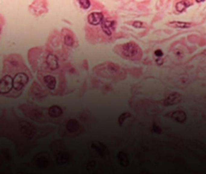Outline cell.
<instances>
[{
    "mask_svg": "<svg viewBox=\"0 0 206 174\" xmlns=\"http://www.w3.org/2000/svg\"><path fill=\"white\" fill-rule=\"evenodd\" d=\"M103 14L100 12L91 13L88 16V21L89 24L92 25L100 24L103 20Z\"/></svg>",
    "mask_w": 206,
    "mask_h": 174,
    "instance_id": "obj_5",
    "label": "cell"
},
{
    "mask_svg": "<svg viewBox=\"0 0 206 174\" xmlns=\"http://www.w3.org/2000/svg\"><path fill=\"white\" fill-rule=\"evenodd\" d=\"M28 82V76L24 72H19L13 79V87L15 90L19 91L26 85Z\"/></svg>",
    "mask_w": 206,
    "mask_h": 174,
    "instance_id": "obj_2",
    "label": "cell"
},
{
    "mask_svg": "<svg viewBox=\"0 0 206 174\" xmlns=\"http://www.w3.org/2000/svg\"><path fill=\"white\" fill-rule=\"evenodd\" d=\"M101 23V27L103 32L108 36L111 35L112 31L114 30L115 27V22L112 20L106 19L103 20Z\"/></svg>",
    "mask_w": 206,
    "mask_h": 174,
    "instance_id": "obj_4",
    "label": "cell"
},
{
    "mask_svg": "<svg viewBox=\"0 0 206 174\" xmlns=\"http://www.w3.org/2000/svg\"><path fill=\"white\" fill-rule=\"evenodd\" d=\"M205 0H196V1L197 2H203V1H204Z\"/></svg>",
    "mask_w": 206,
    "mask_h": 174,
    "instance_id": "obj_17",
    "label": "cell"
},
{
    "mask_svg": "<svg viewBox=\"0 0 206 174\" xmlns=\"http://www.w3.org/2000/svg\"><path fill=\"white\" fill-rule=\"evenodd\" d=\"M193 24L191 22H181V21H172L168 23L169 26L176 28H189L193 25Z\"/></svg>",
    "mask_w": 206,
    "mask_h": 174,
    "instance_id": "obj_9",
    "label": "cell"
},
{
    "mask_svg": "<svg viewBox=\"0 0 206 174\" xmlns=\"http://www.w3.org/2000/svg\"><path fill=\"white\" fill-rule=\"evenodd\" d=\"M80 7L83 9H88L91 5L89 0H77Z\"/></svg>",
    "mask_w": 206,
    "mask_h": 174,
    "instance_id": "obj_13",
    "label": "cell"
},
{
    "mask_svg": "<svg viewBox=\"0 0 206 174\" xmlns=\"http://www.w3.org/2000/svg\"><path fill=\"white\" fill-rule=\"evenodd\" d=\"M121 51L124 57L130 59L138 58L139 54L141 53L139 47L135 43L133 42L126 43L121 45Z\"/></svg>",
    "mask_w": 206,
    "mask_h": 174,
    "instance_id": "obj_1",
    "label": "cell"
},
{
    "mask_svg": "<svg viewBox=\"0 0 206 174\" xmlns=\"http://www.w3.org/2000/svg\"><path fill=\"white\" fill-rule=\"evenodd\" d=\"M132 25L135 27V28H144L146 25V24L143 22H141V21H134L132 24Z\"/></svg>",
    "mask_w": 206,
    "mask_h": 174,
    "instance_id": "obj_15",
    "label": "cell"
},
{
    "mask_svg": "<svg viewBox=\"0 0 206 174\" xmlns=\"http://www.w3.org/2000/svg\"><path fill=\"white\" fill-rule=\"evenodd\" d=\"M181 100V96L178 93H173L169 95V96L167 97L166 102L167 103V105H173L178 103Z\"/></svg>",
    "mask_w": 206,
    "mask_h": 174,
    "instance_id": "obj_10",
    "label": "cell"
},
{
    "mask_svg": "<svg viewBox=\"0 0 206 174\" xmlns=\"http://www.w3.org/2000/svg\"><path fill=\"white\" fill-rule=\"evenodd\" d=\"M49 114L51 117H58L62 114V109L57 106H52L49 109Z\"/></svg>",
    "mask_w": 206,
    "mask_h": 174,
    "instance_id": "obj_11",
    "label": "cell"
},
{
    "mask_svg": "<svg viewBox=\"0 0 206 174\" xmlns=\"http://www.w3.org/2000/svg\"><path fill=\"white\" fill-rule=\"evenodd\" d=\"M192 4H193V2L190 0H182L177 2L175 8L178 12H182Z\"/></svg>",
    "mask_w": 206,
    "mask_h": 174,
    "instance_id": "obj_8",
    "label": "cell"
},
{
    "mask_svg": "<svg viewBox=\"0 0 206 174\" xmlns=\"http://www.w3.org/2000/svg\"><path fill=\"white\" fill-rule=\"evenodd\" d=\"M155 54L156 56H158V57H161V56H162L163 55V53L162 52L161 50H156V51H155Z\"/></svg>",
    "mask_w": 206,
    "mask_h": 174,
    "instance_id": "obj_16",
    "label": "cell"
},
{
    "mask_svg": "<svg viewBox=\"0 0 206 174\" xmlns=\"http://www.w3.org/2000/svg\"><path fill=\"white\" fill-rule=\"evenodd\" d=\"M13 88V79L9 75H5L0 80V94H5Z\"/></svg>",
    "mask_w": 206,
    "mask_h": 174,
    "instance_id": "obj_3",
    "label": "cell"
},
{
    "mask_svg": "<svg viewBox=\"0 0 206 174\" xmlns=\"http://www.w3.org/2000/svg\"><path fill=\"white\" fill-rule=\"evenodd\" d=\"M43 81L47 88L51 90H53L56 86V79L51 75H47L43 77Z\"/></svg>",
    "mask_w": 206,
    "mask_h": 174,
    "instance_id": "obj_7",
    "label": "cell"
},
{
    "mask_svg": "<svg viewBox=\"0 0 206 174\" xmlns=\"http://www.w3.org/2000/svg\"><path fill=\"white\" fill-rule=\"evenodd\" d=\"M172 117L178 121H183L185 118V114L182 111H176L172 115Z\"/></svg>",
    "mask_w": 206,
    "mask_h": 174,
    "instance_id": "obj_12",
    "label": "cell"
},
{
    "mask_svg": "<svg viewBox=\"0 0 206 174\" xmlns=\"http://www.w3.org/2000/svg\"><path fill=\"white\" fill-rule=\"evenodd\" d=\"M47 63L48 66L52 70L56 69L58 68L59 63H58V59L57 57L52 54L48 55L47 57Z\"/></svg>",
    "mask_w": 206,
    "mask_h": 174,
    "instance_id": "obj_6",
    "label": "cell"
},
{
    "mask_svg": "<svg viewBox=\"0 0 206 174\" xmlns=\"http://www.w3.org/2000/svg\"><path fill=\"white\" fill-rule=\"evenodd\" d=\"M64 42L68 46H72L74 44V39L70 35H66L64 37Z\"/></svg>",
    "mask_w": 206,
    "mask_h": 174,
    "instance_id": "obj_14",
    "label": "cell"
}]
</instances>
